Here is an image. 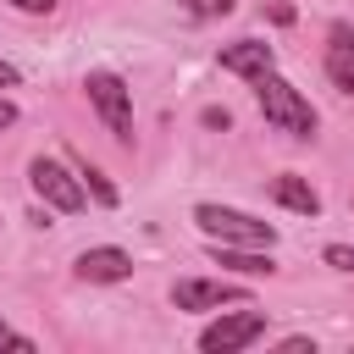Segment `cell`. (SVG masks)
I'll return each mask as SVG.
<instances>
[{
	"label": "cell",
	"instance_id": "obj_3",
	"mask_svg": "<svg viewBox=\"0 0 354 354\" xmlns=\"http://www.w3.org/2000/svg\"><path fill=\"white\" fill-rule=\"evenodd\" d=\"M28 188L50 205V210H61V216H77L83 205H88V188L77 183V171H72V160H50V155H33L28 160Z\"/></svg>",
	"mask_w": 354,
	"mask_h": 354
},
{
	"label": "cell",
	"instance_id": "obj_4",
	"mask_svg": "<svg viewBox=\"0 0 354 354\" xmlns=\"http://www.w3.org/2000/svg\"><path fill=\"white\" fill-rule=\"evenodd\" d=\"M83 94H88V105H94V116L111 127V138H133V88H127V77L122 72H88L83 77Z\"/></svg>",
	"mask_w": 354,
	"mask_h": 354
},
{
	"label": "cell",
	"instance_id": "obj_6",
	"mask_svg": "<svg viewBox=\"0 0 354 354\" xmlns=\"http://www.w3.org/2000/svg\"><path fill=\"white\" fill-rule=\"evenodd\" d=\"M171 304H177V310L249 304V288H243V282H227V277H183V282H171Z\"/></svg>",
	"mask_w": 354,
	"mask_h": 354
},
{
	"label": "cell",
	"instance_id": "obj_8",
	"mask_svg": "<svg viewBox=\"0 0 354 354\" xmlns=\"http://www.w3.org/2000/svg\"><path fill=\"white\" fill-rule=\"evenodd\" d=\"M216 61H221V72H232V77H266L271 66H277V50L266 44V39H232V44H221L216 50Z\"/></svg>",
	"mask_w": 354,
	"mask_h": 354
},
{
	"label": "cell",
	"instance_id": "obj_7",
	"mask_svg": "<svg viewBox=\"0 0 354 354\" xmlns=\"http://www.w3.org/2000/svg\"><path fill=\"white\" fill-rule=\"evenodd\" d=\"M72 277L77 282H127L133 277V254L116 249V243H94L72 260Z\"/></svg>",
	"mask_w": 354,
	"mask_h": 354
},
{
	"label": "cell",
	"instance_id": "obj_17",
	"mask_svg": "<svg viewBox=\"0 0 354 354\" xmlns=\"http://www.w3.org/2000/svg\"><path fill=\"white\" fill-rule=\"evenodd\" d=\"M17 11H33V17H44V11H55V0H11Z\"/></svg>",
	"mask_w": 354,
	"mask_h": 354
},
{
	"label": "cell",
	"instance_id": "obj_5",
	"mask_svg": "<svg viewBox=\"0 0 354 354\" xmlns=\"http://www.w3.org/2000/svg\"><path fill=\"white\" fill-rule=\"evenodd\" d=\"M266 337V310H232V315H221V321H210L205 332H199V348L205 354H238V348H249V343H260Z\"/></svg>",
	"mask_w": 354,
	"mask_h": 354
},
{
	"label": "cell",
	"instance_id": "obj_14",
	"mask_svg": "<svg viewBox=\"0 0 354 354\" xmlns=\"http://www.w3.org/2000/svg\"><path fill=\"white\" fill-rule=\"evenodd\" d=\"M0 348H17V354H33V348H39V343H33V337H28V332H17V326H11V321H6V315H0Z\"/></svg>",
	"mask_w": 354,
	"mask_h": 354
},
{
	"label": "cell",
	"instance_id": "obj_9",
	"mask_svg": "<svg viewBox=\"0 0 354 354\" xmlns=\"http://www.w3.org/2000/svg\"><path fill=\"white\" fill-rule=\"evenodd\" d=\"M326 77H332V88L337 94H354V28L348 22H332L326 28Z\"/></svg>",
	"mask_w": 354,
	"mask_h": 354
},
{
	"label": "cell",
	"instance_id": "obj_12",
	"mask_svg": "<svg viewBox=\"0 0 354 354\" xmlns=\"http://www.w3.org/2000/svg\"><path fill=\"white\" fill-rule=\"evenodd\" d=\"M66 160H72L77 183L88 188V199H94V205H105V210H116V199H122V194H116V183H111V177H105V171H100L88 155H77V149H66Z\"/></svg>",
	"mask_w": 354,
	"mask_h": 354
},
{
	"label": "cell",
	"instance_id": "obj_1",
	"mask_svg": "<svg viewBox=\"0 0 354 354\" xmlns=\"http://www.w3.org/2000/svg\"><path fill=\"white\" fill-rule=\"evenodd\" d=\"M254 105H260V116H266L277 133H288V138H315V127H321V116H315V105L304 100V88H293L288 77H277V66H271L266 77H254Z\"/></svg>",
	"mask_w": 354,
	"mask_h": 354
},
{
	"label": "cell",
	"instance_id": "obj_18",
	"mask_svg": "<svg viewBox=\"0 0 354 354\" xmlns=\"http://www.w3.org/2000/svg\"><path fill=\"white\" fill-rule=\"evenodd\" d=\"M17 83H22V72H17V66L0 55V88H17Z\"/></svg>",
	"mask_w": 354,
	"mask_h": 354
},
{
	"label": "cell",
	"instance_id": "obj_2",
	"mask_svg": "<svg viewBox=\"0 0 354 354\" xmlns=\"http://www.w3.org/2000/svg\"><path fill=\"white\" fill-rule=\"evenodd\" d=\"M194 227L205 232V243H243V249H271L277 243V227L249 216V210H232V205H194Z\"/></svg>",
	"mask_w": 354,
	"mask_h": 354
},
{
	"label": "cell",
	"instance_id": "obj_10",
	"mask_svg": "<svg viewBox=\"0 0 354 354\" xmlns=\"http://www.w3.org/2000/svg\"><path fill=\"white\" fill-rule=\"evenodd\" d=\"M271 199H277L282 210L321 216V194H315V183H310V177H299V171H277V177H271Z\"/></svg>",
	"mask_w": 354,
	"mask_h": 354
},
{
	"label": "cell",
	"instance_id": "obj_16",
	"mask_svg": "<svg viewBox=\"0 0 354 354\" xmlns=\"http://www.w3.org/2000/svg\"><path fill=\"white\" fill-rule=\"evenodd\" d=\"M266 17H271L277 28H288V22H293V6H288V0H271V11H266Z\"/></svg>",
	"mask_w": 354,
	"mask_h": 354
},
{
	"label": "cell",
	"instance_id": "obj_15",
	"mask_svg": "<svg viewBox=\"0 0 354 354\" xmlns=\"http://www.w3.org/2000/svg\"><path fill=\"white\" fill-rule=\"evenodd\" d=\"M321 260H326V266H337V271H348V277H354V243H326V249H321Z\"/></svg>",
	"mask_w": 354,
	"mask_h": 354
},
{
	"label": "cell",
	"instance_id": "obj_19",
	"mask_svg": "<svg viewBox=\"0 0 354 354\" xmlns=\"http://www.w3.org/2000/svg\"><path fill=\"white\" fill-rule=\"evenodd\" d=\"M6 127H17V105H11V100H0V133H6Z\"/></svg>",
	"mask_w": 354,
	"mask_h": 354
},
{
	"label": "cell",
	"instance_id": "obj_11",
	"mask_svg": "<svg viewBox=\"0 0 354 354\" xmlns=\"http://www.w3.org/2000/svg\"><path fill=\"white\" fill-rule=\"evenodd\" d=\"M210 260L221 271H238V277H271L277 271L271 249H243V243H210Z\"/></svg>",
	"mask_w": 354,
	"mask_h": 354
},
{
	"label": "cell",
	"instance_id": "obj_13",
	"mask_svg": "<svg viewBox=\"0 0 354 354\" xmlns=\"http://www.w3.org/2000/svg\"><path fill=\"white\" fill-rule=\"evenodd\" d=\"M177 6H183L194 22H216V17H232L238 0H177Z\"/></svg>",
	"mask_w": 354,
	"mask_h": 354
}]
</instances>
